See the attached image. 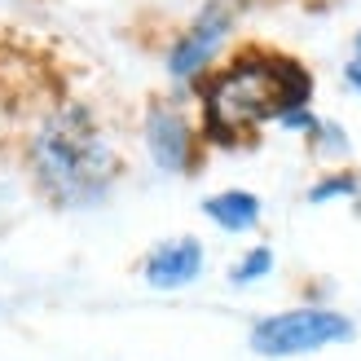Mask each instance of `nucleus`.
<instances>
[{
	"mask_svg": "<svg viewBox=\"0 0 361 361\" xmlns=\"http://www.w3.org/2000/svg\"><path fill=\"white\" fill-rule=\"evenodd\" d=\"M31 172L53 203L88 207L111 190L119 159L97 133L93 115L84 106H66V111L49 115L40 133L31 137Z\"/></svg>",
	"mask_w": 361,
	"mask_h": 361,
	"instance_id": "nucleus-1",
	"label": "nucleus"
},
{
	"mask_svg": "<svg viewBox=\"0 0 361 361\" xmlns=\"http://www.w3.org/2000/svg\"><path fill=\"white\" fill-rule=\"evenodd\" d=\"M309 88L313 80L300 62L278 58V53H247L203 93L207 128L229 141L238 128H256L264 119H282L286 111H304Z\"/></svg>",
	"mask_w": 361,
	"mask_h": 361,
	"instance_id": "nucleus-2",
	"label": "nucleus"
},
{
	"mask_svg": "<svg viewBox=\"0 0 361 361\" xmlns=\"http://www.w3.org/2000/svg\"><path fill=\"white\" fill-rule=\"evenodd\" d=\"M357 335L353 317L335 313V309H286L274 317H260L251 326V348L260 357H300V353H317L331 344H348Z\"/></svg>",
	"mask_w": 361,
	"mask_h": 361,
	"instance_id": "nucleus-3",
	"label": "nucleus"
},
{
	"mask_svg": "<svg viewBox=\"0 0 361 361\" xmlns=\"http://www.w3.org/2000/svg\"><path fill=\"white\" fill-rule=\"evenodd\" d=\"M141 274H146V282L154 291H180V286H190L198 274H203V243L190 238V233L159 243L146 256V269H141Z\"/></svg>",
	"mask_w": 361,
	"mask_h": 361,
	"instance_id": "nucleus-4",
	"label": "nucleus"
},
{
	"mask_svg": "<svg viewBox=\"0 0 361 361\" xmlns=\"http://www.w3.org/2000/svg\"><path fill=\"white\" fill-rule=\"evenodd\" d=\"M146 146H150L154 168H164V172H185V168H190V154H194V133H190V123L180 119L172 106H150Z\"/></svg>",
	"mask_w": 361,
	"mask_h": 361,
	"instance_id": "nucleus-5",
	"label": "nucleus"
},
{
	"mask_svg": "<svg viewBox=\"0 0 361 361\" xmlns=\"http://www.w3.org/2000/svg\"><path fill=\"white\" fill-rule=\"evenodd\" d=\"M225 35H229V18H225L221 9H207V13L176 40V49L168 53V71H172L176 80H194L198 71L212 62V53L221 49Z\"/></svg>",
	"mask_w": 361,
	"mask_h": 361,
	"instance_id": "nucleus-6",
	"label": "nucleus"
},
{
	"mask_svg": "<svg viewBox=\"0 0 361 361\" xmlns=\"http://www.w3.org/2000/svg\"><path fill=\"white\" fill-rule=\"evenodd\" d=\"M203 216L216 221L225 233H243L260 221V198L247 194V190H225V194H212L203 203Z\"/></svg>",
	"mask_w": 361,
	"mask_h": 361,
	"instance_id": "nucleus-7",
	"label": "nucleus"
},
{
	"mask_svg": "<svg viewBox=\"0 0 361 361\" xmlns=\"http://www.w3.org/2000/svg\"><path fill=\"white\" fill-rule=\"evenodd\" d=\"M269 269H274V251H269V247H251L247 256L229 269V282H233V286L260 282V278H269Z\"/></svg>",
	"mask_w": 361,
	"mask_h": 361,
	"instance_id": "nucleus-8",
	"label": "nucleus"
},
{
	"mask_svg": "<svg viewBox=\"0 0 361 361\" xmlns=\"http://www.w3.org/2000/svg\"><path fill=\"white\" fill-rule=\"evenodd\" d=\"M361 190V180L348 176V172H339V176H326V180H317V185L309 190V203H331V198H353Z\"/></svg>",
	"mask_w": 361,
	"mask_h": 361,
	"instance_id": "nucleus-9",
	"label": "nucleus"
},
{
	"mask_svg": "<svg viewBox=\"0 0 361 361\" xmlns=\"http://www.w3.org/2000/svg\"><path fill=\"white\" fill-rule=\"evenodd\" d=\"M344 80H348V84L357 88V93H361V58H353V62L344 66Z\"/></svg>",
	"mask_w": 361,
	"mask_h": 361,
	"instance_id": "nucleus-10",
	"label": "nucleus"
},
{
	"mask_svg": "<svg viewBox=\"0 0 361 361\" xmlns=\"http://www.w3.org/2000/svg\"><path fill=\"white\" fill-rule=\"evenodd\" d=\"M357 58H361V31H357Z\"/></svg>",
	"mask_w": 361,
	"mask_h": 361,
	"instance_id": "nucleus-11",
	"label": "nucleus"
}]
</instances>
